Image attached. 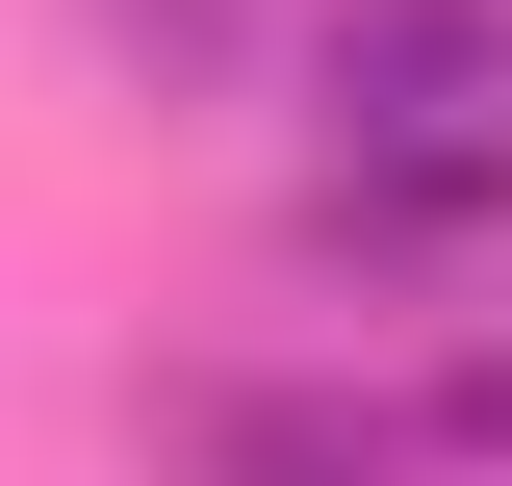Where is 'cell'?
<instances>
[{"mask_svg": "<svg viewBox=\"0 0 512 486\" xmlns=\"http://www.w3.org/2000/svg\"><path fill=\"white\" fill-rule=\"evenodd\" d=\"M308 154L359 256H487L512 231V0H333L308 26Z\"/></svg>", "mask_w": 512, "mask_h": 486, "instance_id": "6da1fadb", "label": "cell"}, {"mask_svg": "<svg viewBox=\"0 0 512 486\" xmlns=\"http://www.w3.org/2000/svg\"><path fill=\"white\" fill-rule=\"evenodd\" d=\"M436 435H461V461H512V333H461V359H436Z\"/></svg>", "mask_w": 512, "mask_h": 486, "instance_id": "3957f363", "label": "cell"}, {"mask_svg": "<svg viewBox=\"0 0 512 486\" xmlns=\"http://www.w3.org/2000/svg\"><path fill=\"white\" fill-rule=\"evenodd\" d=\"M77 52H103V77H180V103H205V77L256 52V0H77Z\"/></svg>", "mask_w": 512, "mask_h": 486, "instance_id": "7a4b0ae2", "label": "cell"}]
</instances>
